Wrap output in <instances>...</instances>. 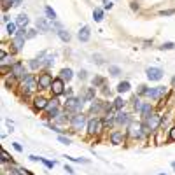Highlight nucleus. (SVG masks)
Wrapping results in <instances>:
<instances>
[{
	"label": "nucleus",
	"instance_id": "4",
	"mask_svg": "<svg viewBox=\"0 0 175 175\" xmlns=\"http://www.w3.org/2000/svg\"><path fill=\"white\" fill-rule=\"evenodd\" d=\"M11 74L14 77H23V79H26V72H25V67H23V63L21 61H16L12 63V67H11Z\"/></svg>",
	"mask_w": 175,
	"mask_h": 175
},
{
	"label": "nucleus",
	"instance_id": "15",
	"mask_svg": "<svg viewBox=\"0 0 175 175\" xmlns=\"http://www.w3.org/2000/svg\"><path fill=\"white\" fill-rule=\"evenodd\" d=\"M47 100H46V98L44 96H37L33 100V105H35V109H39V110H42V109H46V107H47Z\"/></svg>",
	"mask_w": 175,
	"mask_h": 175
},
{
	"label": "nucleus",
	"instance_id": "40",
	"mask_svg": "<svg viewBox=\"0 0 175 175\" xmlns=\"http://www.w3.org/2000/svg\"><path fill=\"white\" fill-rule=\"evenodd\" d=\"M12 145H14V149H16L18 152H21V151H23V147H21V144H18V142H14Z\"/></svg>",
	"mask_w": 175,
	"mask_h": 175
},
{
	"label": "nucleus",
	"instance_id": "19",
	"mask_svg": "<svg viewBox=\"0 0 175 175\" xmlns=\"http://www.w3.org/2000/svg\"><path fill=\"white\" fill-rule=\"evenodd\" d=\"M72 75H74V72L70 68H63L61 72H60V79H63V81H67L68 82L70 79H72Z\"/></svg>",
	"mask_w": 175,
	"mask_h": 175
},
{
	"label": "nucleus",
	"instance_id": "42",
	"mask_svg": "<svg viewBox=\"0 0 175 175\" xmlns=\"http://www.w3.org/2000/svg\"><path fill=\"white\" fill-rule=\"evenodd\" d=\"M2 2H4V5H2V7H4V11L9 7V4H12V0H2Z\"/></svg>",
	"mask_w": 175,
	"mask_h": 175
},
{
	"label": "nucleus",
	"instance_id": "23",
	"mask_svg": "<svg viewBox=\"0 0 175 175\" xmlns=\"http://www.w3.org/2000/svg\"><path fill=\"white\" fill-rule=\"evenodd\" d=\"M56 33H58V37H60L63 42H70V39H72V37H70V33L67 32V30H60V32H56Z\"/></svg>",
	"mask_w": 175,
	"mask_h": 175
},
{
	"label": "nucleus",
	"instance_id": "18",
	"mask_svg": "<svg viewBox=\"0 0 175 175\" xmlns=\"http://www.w3.org/2000/svg\"><path fill=\"white\" fill-rule=\"evenodd\" d=\"M116 123H117V124H128V123H130L128 114H124V112H119L117 116H116Z\"/></svg>",
	"mask_w": 175,
	"mask_h": 175
},
{
	"label": "nucleus",
	"instance_id": "49",
	"mask_svg": "<svg viewBox=\"0 0 175 175\" xmlns=\"http://www.w3.org/2000/svg\"><path fill=\"white\" fill-rule=\"evenodd\" d=\"M172 84H173V86H175V77H173V79H172Z\"/></svg>",
	"mask_w": 175,
	"mask_h": 175
},
{
	"label": "nucleus",
	"instance_id": "20",
	"mask_svg": "<svg viewBox=\"0 0 175 175\" xmlns=\"http://www.w3.org/2000/svg\"><path fill=\"white\" fill-rule=\"evenodd\" d=\"M130 89H131V86H130L128 81H123V82L117 84V93H128Z\"/></svg>",
	"mask_w": 175,
	"mask_h": 175
},
{
	"label": "nucleus",
	"instance_id": "8",
	"mask_svg": "<svg viewBox=\"0 0 175 175\" xmlns=\"http://www.w3.org/2000/svg\"><path fill=\"white\" fill-rule=\"evenodd\" d=\"M100 130H102V121H100L98 117H93V119L88 121V133H89V135L98 133Z\"/></svg>",
	"mask_w": 175,
	"mask_h": 175
},
{
	"label": "nucleus",
	"instance_id": "34",
	"mask_svg": "<svg viewBox=\"0 0 175 175\" xmlns=\"http://www.w3.org/2000/svg\"><path fill=\"white\" fill-rule=\"evenodd\" d=\"M40 161H42V163H44L47 168H54V165H56L54 161H47V159H44V158H40Z\"/></svg>",
	"mask_w": 175,
	"mask_h": 175
},
{
	"label": "nucleus",
	"instance_id": "35",
	"mask_svg": "<svg viewBox=\"0 0 175 175\" xmlns=\"http://www.w3.org/2000/svg\"><path fill=\"white\" fill-rule=\"evenodd\" d=\"M37 35V30H26V39H33Z\"/></svg>",
	"mask_w": 175,
	"mask_h": 175
},
{
	"label": "nucleus",
	"instance_id": "31",
	"mask_svg": "<svg viewBox=\"0 0 175 175\" xmlns=\"http://www.w3.org/2000/svg\"><path fill=\"white\" fill-rule=\"evenodd\" d=\"M100 109H102V103H100V102H95V103L91 105V112H100Z\"/></svg>",
	"mask_w": 175,
	"mask_h": 175
},
{
	"label": "nucleus",
	"instance_id": "24",
	"mask_svg": "<svg viewBox=\"0 0 175 175\" xmlns=\"http://www.w3.org/2000/svg\"><path fill=\"white\" fill-rule=\"evenodd\" d=\"M82 100H93L95 98V88H88L86 93H84V96H81Z\"/></svg>",
	"mask_w": 175,
	"mask_h": 175
},
{
	"label": "nucleus",
	"instance_id": "47",
	"mask_svg": "<svg viewBox=\"0 0 175 175\" xmlns=\"http://www.w3.org/2000/svg\"><path fill=\"white\" fill-rule=\"evenodd\" d=\"M2 19L5 21V23H9V16H7V14H4V16H2Z\"/></svg>",
	"mask_w": 175,
	"mask_h": 175
},
{
	"label": "nucleus",
	"instance_id": "10",
	"mask_svg": "<svg viewBox=\"0 0 175 175\" xmlns=\"http://www.w3.org/2000/svg\"><path fill=\"white\" fill-rule=\"evenodd\" d=\"M159 123H161V117L158 114H152L151 117H147V130H158Z\"/></svg>",
	"mask_w": 175,
	"mask_h": 175
},
{
	"label": "nucleus",
	"instance_id": "45",
	"mask_svg": "<svg viewBox=\"0 0 175 175\" xmlns=\"http://www.w3.org/2000/svg\"><path fill=\"white\" fill-rule=\"evenodd\" d=\"M21 4H23V0H12V5H21Z\"/></svg>",
	"mask_w": 175,
	"mask_h": 175
},
{
	"label": "nucleus",
	"instance_id": "12",
	"mask_svg": "<svg viewBox=\"0 0 175 175\" xmlns=\"http://www.w3.org/2000/svg\"><path fill=\"white\" fill-rule=\"evenodd\" d=\"M89 37H91L89 26H82V28H81V32H79V40H81V42H88V40H89Z\"/></svg>",
	"mask_w": 175,
	"mask_h": 175
},
{
	"label": "nucleus",
	"instance_id": "33",
	"mask_svg": "<svg viewBox=\"0 0 175 175\" xmlns=\"http://www.w3.org/2000/svg\"><path fill=\"white\" fill-rule=\"evenodd\" d=\"M173 47H175L173 42H165V44H163V46H161L159 49H163V51H165V49H173Z\"/></svg>",
	"mask_w": 175,
	"mask_h": 175
},
{
	"label": "nucleus",
	"instance_id": "17",
	"mask_svg": "<svg viewBox=\"0 0 175 175\" xmlns=\"http://www.w3.org/2000/svg\"><path fill=\"white\" fill-rule=\"evenodd\" d=\"M28 16L26 14H19V16H18V19H16V25H18V28H25L28 25Z\"/></svg>",
	"mask_w": 175,
	"mask_h": 175
},
{
	"label": "nucleus",
	"instance_id": "32",
	"mask_svg": "<svg viewBox=\"0 0 175 175\" xmlns=\"http://www.w3.org/2000/svg\"><path fill=\"white\" fill-rule=\"evenodd\" d=\"M133 102H135V103H133V107H135V110H142V107H144V105H142V103H140V100H138V98H135V100H133Z\"/></svg>",
	"mask_w": 175,
	"mask_h": 175
},
{
	"label": "nucleus",
	"instance_id": "39",
	"mask_svg": "<svg viewBox=\"0 0 175 175\" xmlns=\"http://www.w3.org/2000/svg\"><path fill=\"white\" fill-rule=\"evenodd\" d=\"M172 14H175V9H172V11H163L161 16H172Z\"/></svg>",
	"mask_w": 175,
	"mask_h": 175
},
{
	"label": "nucleus",
	"instance_id": "21",
	"mask_svg": "<svg viewBox=\"0 0 175 175\" xmlns=\"http://www.w3.org/2000/svg\"><path fill=\"white\" fill-rule=\"evenodd\" d=\"M93 19L96 21H102L103 19V9H100V7H96V9H95V11H93Z\"/></svg>",
	"mask_w": 175,
	"mask_h": 175
},
{
	"label": "nucleus",
	"instance_id": "14",
	"mask_svg": "<svg viewBox=\"0 0 175 175\" xmlns=\"http://www.w3.org/2000/svg\"><path fill=\"white\" fill-rule=\"evenodd\" d=\"M142 128H144L142 124H130V135L140 138V137H142Z\"/></svg>",
	"mask_w": 175,
	"mask_h": 175
},
{
	"label": "nucleus",
	"instance_id": "30",
	"mask_svg": "<svg viewBox=\"0 0 175 175\" xmlns=\"http://www.w3.org/2000/svg\"><path fill=\"white\" fill-rule=\"evenodd\" d=\"M58 140H60L61 144H65V145H70V144H72V140H70L68 137H65V135H60V137H58Z\"/></svg>",
	"mask_w": 175,
	"mask_h": 175
},
{
	"label": "nucleus",
	"instance_id": "46",
	"mask_svg": "<svg viewBox=\"0 0 175 175\" xmlns=\"http://www.w3.org/2000/svg\"><path fill=\"white\" fill-rule=\"evenodd\" d=\"M65 172H68V173H74V170H72V166H68V165H65Z\"/></svg>",
	"mask_w": 175,
	"mask_h": 175
},
{
	"label": "nucleus",
	"instance_id": "27",
	"mask_svg": "<svg viewBox=\"0 0 175 175\" xmlns=\"http://www.w3.org/2000/svg\"><path fill=\"white\" fill-rule=\"evenodd\" d=\"M109 72H110V75H114V77L121 75V68L116 67V65H110V67H109Z\"/></svg>",
	"mask_w": 175,
	"mask_h": 175
},
{
	"label": "nucleus",
	"instance_id": "26",
	"mask_svg": "<svg viewBox=\"0 0 175 175\" xmlns=\"http://www.w3.org/2000/svg\"><path fill=\"white\" fill-rule=\"evenodd\" d=\"M16 28H18L16 23H7V33H9V35H16V32H18Z\"/></svg>",
	"mask_w": 175,
	"mask_h": 175
},
{
	"label": "nucleus",
	"instance_id": "48",
	"mask_svg": "<svg viewBox=\"0 0 175 175\" xmlns=\"http://www.w3.org/2000/svg\"><path fill=\"white\" fill-rule=\"evenodd\" d=\"M172 168H173V170H175V161H172Z\"/></svg>",
	"mask_w": 175,
	"mask_h": 175
},
{
	"label": "nucleus",
	"instance_id": "7",
	"mask_svg": "<svg viewBox=\"0 0 175 175\" xmlns=\"http://www.w3.org/2000/svg\"><path fill=\"white\" fill-rule=\"evenodd\" d=\"M51 89H53V95H56V96H60L61 93H65V81L63 79H54L53 81V86H51Z\"/></svg>",
	"mask_w": 175,
	"mask_h": 175
},
{
	"label": "nucleus",
	"instance_id": "6",
	"mask_svg": "<svg viewBox=\"0 0 175 175\" xmlns=\"http://www.w3.org/2000/svg\"><path fill=\"white\" fill-rule=\"evenodd\" d=\"M37 81H39V88H42V89H47V88H51V86H53V81H54V79L49 75V74H40Z\"/></svg>",
	"mask_w": 175,
	"mask_h": 175
},
{
	"label": "nucleus",
	"instance_id": "1",
	"mask_svg": "<svg viewBox=\"0 0 175 175\" xmlns=\"http://www.w3.org/2000/svg\"><path fill=\"white\" fill-rule=\"evenodd\" d=\"M82 105H84L82 98L70 96V98H67V102H65V112H79L82 109Z\"/></svg>",
	"mask_w": 175,
	"mask_h": 175
},
{
	"label": "nucleus",
	"instance_id": "9",
	"mask_svg": "<svg viewBox=\"0 0 175 175\" xmlns=\"http://www.w3.org/2000/svg\"><path fill=\"white\" fill-rule=\"evenodd\" d=\"M37 86H39V81H37V79H33L32 75H28L26 79H25V82H23V88H25V91H26V93L35 91V89H37Z\"/></svg>",
	"mask_w": 175,
	"mask_h": 175
},
{
	"label": "nucleus",
	"instance_id": "44",
	"mask_svg": "<svg viewBox=\"0 0 175 175\" xmlns=\"http://www.w3.org/2000/svg\"><path fill=\"white\" fill-rule=\"evenodd\" d=\"M170 140H175V126L170 130Z\"/></svg>",
	"mask_w": 175,
	"mask_h": 175
},
{
	"label": "nucleus",
	"instance_id": "28",
	"mask_svg": "<svg viewBox=\"0 0 175 175\" xmlns=\"http://www.w3.org/2000/svg\"><path fill=\"white\" fill-rule=\"evenodd\" d=\"M124 103H126V102L121 96L116 98V100H114V109H117V110H119V109H123V107H124Z\"/></svg>",
	"mask_w": 175,
	"mask_h": 175
},
{
	"label": "nucleus",
	"instance_id": "25",
	"mask_svg": "<svg viewBox=\"0 0 175 175\" xmlns=\"http://www.w3.org/2000/svg\"><path fill=\"white\" fill-rule=\"evenodd\" d=\"M54 121H56V123H60V124H65V123H68L70 119H68L67 114H58V116L54 117Z\"/></svg>",
	"mask_w": 175,
	"mask_h": 175
},
{
	"label": "nucleus",
	"instance_id": "37",
	"mask_svg": "<svg viewBox=\"0 0 175 175\" xmlns=\"http://www.w3.org/2000/svg\"><path fill=\"white\" fill-rule=\"evenodd\" d=\"M86 74H88V72H86V70H81V72H79V74H77V75H79V79H81V81H84V79H86Z\"/></svg>",
	"mask_w": 175,
	"mask_h": 175
},
{
	"label": "nucleus",
	"instance_id": "41",
	"mask_svg": "<svg viewBox=\"0 0 175 175\" xmlns=\"http://www.w3.org/2000/svg\"><path fill=\"white\" fill-rule=\"evenodd\" d=\"M95 61H96L98 65H102V63H103V60H102V56H100V54H95Z\"/></svg>",
	"mask_w": 175,
	"mask_h": 175
},
{
	"label": "nucleus",
	"instance_id": "5",
	"mask_svg": "<svg viewBox=\"0 0 175 175\" xmlns=\"http://www.w3.org/2000/svg\"><path fill=\"white\" fill-rule=\"evenodd\" d=\"M70 124H72V128H74V130H81V128H82L84 124H88V123H86V117H84L82 114H75V116H72V119H70Z\"/></svg>",
	"mask_w": 175,
	"mask_h": 175
},
{
	"label": "nucleus",
	"instance_id": "2",
	"mask_svg": "<svg viewBox=\"0 0 175 175\" xmlns=\"http://www.w3.org/2000/svg\"><path fill=\"white\" fill-rule=\"evenodd\" d=\"M145 95L152 100H159L163 95H166V88L165 86H158V88H151V89H145Z\"/></svg>",
	"mask_w": 175,
	"mask_h": 175
},
{
	"label": "nucleus",
	"instance_id": "50",
	"mask_svg": "<svg viewBox=\"0 0 175 175\" xmlns=\"http://www.w3.org/2000/svg\"><path fill=\"white\" fill-rule=\"evenodd\" d=\"M159 175H165V173H159Z\"/></svg>",
	"mask_w": 175,
	"mask_h": 175
},
{
	"label": "nucleus",
	"instance_id": "16",
	"mask_svg": "<svg viewBox=\"0 0 175 175\" xmlns=\"http://www.w3.org/2000/svg\"><path fill=\"white\" fill-rule=\"evenodd\" d=\"M140 114H142V117H144V119L151 117V116H152V105H151V103H145L144 107H142Z\"/></svg>",
	"mask_w": 175,
	"mask_h": 175
},
{
	"label": "nucleus",
	"instance_id": "3",
	"mask_svg": "<svg viewBox=\"0 0 175 175\" xmlns=\"http://www.w3.org/2000/svg\"><path fill=\"white\" fill-rule=\"evenodd\" d=\"M145 74H147V79H149V81H161L165 72L161 68H158V67H149V68L145 70Z\"/></svg>",
	"mask_w": 175,
	"mask_h": 175
},
{
	"label": "nucleus",
	"instance_id": "11",
	"mask_svg": "<svg viewBox=\"0 0 175 175\" xmlns=\"http://www.w3.org/2000/svg\"><path fill=\"white\" fill-rule=\"evenodd\" d=\"M110 142L114 144V145H121L123 142H124V135H123V131H114L110 135Z\"/></svg>",
	"mask_w": 175,
	"mask_h": 175
},
{
	"label": "nucleus",
	"instance_id": "38",
	"mask_svg": "<svg viewBox=\"0 0 175 175\" xmlns=\"http://www.w3.org/2000/svg\"><path fill=\"white\" fill-rule=\"evenodd\" d=\"M103 9H109V11L112 9V2H110V0H107V2H103Z\"/></svg>",
	"mask_w": 175,
	"mask_h": 175
},
{
	"label": "nucleus",
	"instance_id": "22",
	"mask_svg": "<svg viewBox=\"0 0 175 175\" xmlns=\"http://www.w3.org/2000/svg\"><path fill=\"white\" fill-rule=\"evenodd\" d=\"M46 16H47V19H51V21H56V12L53 11V7L51 5H46Z\"/></svg>",
	"mask_w": 175,
	"mask_h": 175
},
{
	"label": "nucleus",
	"instance_id": "43",
	"mask_svg": "<svg viewBox=\"0 0 175 175\" xmlns=\"http://www.w3.org/2000/svg\"><path fill=\"white\" fill-rule=\"evenodd\" d=\"M2 156H4V158H2V161H4V163H5V161H9V159H11V158H9V154H7L5 151L2 152Z\"/></svg>",
	"mask_w": 175,
	"mask_h": 175
},
{
	"label": "nucleus",
	"instance_id": "36",
	"mask_svg": "<svg viewBox=\"0 0 175 175\" xmlns=\"http://www.w3.org/2000/svg\"><path fill=\"white\" fill-rule=\"evenodd\" d=\"M102 82H103V79H102V77H95V79H93V84H95V88H96V86H100Z\"/></svg>",
	"mask_w": 175,
	"mask_h": 175
},
{
	"label": "nucleus",
	"instance_id": "13",
	"mask_svg": "<svg viewBox=\"0 0 175 175\" xmlns=\"http://www.w3.org/2000/svg\"><path fill=\"white\" fill-rule=\"evenodd\" d=\"M37 28H39V32H49L51 26H49V23L46 21V18H37Z\"/></svg>",
	"mask_w": 175,
	"mask_h": 175
},
{
	"label": "nucleus",
	"instance_id": "29",
	"mask_svg": "<svg viewBox=\"0 0 175 175\" xmlns=\"http://www.w3.org/2000/svg\"><path fill=\"white\" fill-rule=\"evenodd\" d=\"M46 109H47V114H49L51 110H54V109H58V100H56V98H54V100H51V102L47 103V107H46Z\"/></svg>",
	"mask_w": 175,
	"mask_h": 175
}]
</instances>
